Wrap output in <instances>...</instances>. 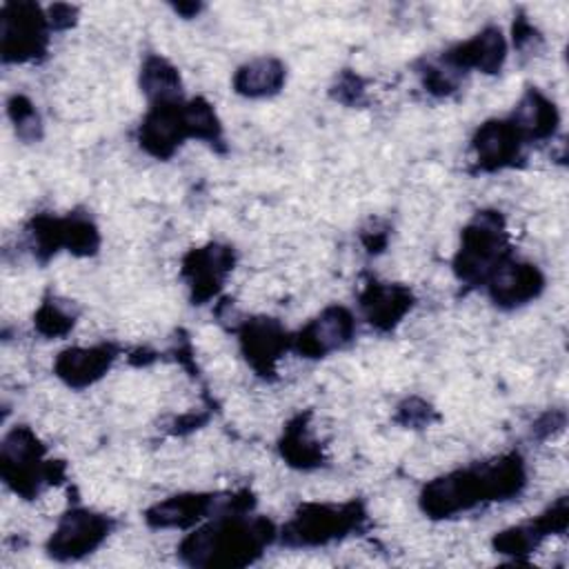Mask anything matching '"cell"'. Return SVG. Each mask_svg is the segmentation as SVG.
<instances>
[{
    "instance_id": "1",
    "label": "cell",
    "mask_w": 569,
    "mask_h": 569,
    "mask_svg": "<svg viewBox=\"0 0 569 569\" xmlns=\"http://www.w3.org/2000/svg\"><path fill=\"white\" fill-rule=\"evenodd\" d=\"M271 540V525L264 520H224L191 533L182 542V553L193 565H244Z\"/></svg>"
},
{
    "instance_id": "2",
    "label": "cell",
    "mask_w": 569,
    "mask_h": 569,
    "mask_svg": "<svg viewBox=\"0 0 569 569\" xmlns=\"http://www.w3.org/2000/svg\"><path fill=\"white\" fill-rule=\"evenodd\" d=\"M500 247L502 231L498 218L482 216L462 236V249L456 262L460 278L482 280L487 273H493L498 269L496 262H500Z\"/></svg>"
},
{
    "instance_id": "3",
    "label": "cell",
    "mask_w": 569,
    "mask_h": 569,
    "mask_svg": "<svg viewBox=\"0 0 569 569\" xmlns=\"http://www.w3.org/2000/svg\"><path fill=\"white\" fill-rule=\"evenodd\" d=\"M356 522V507H305L287 527V538L293 545H322L336 536H342Z\"/></svg>"
},
{
    "instance_id": "4",
    "label": "cell",
    "mask_w": 569,
    "mask_h": 569,
    "mask_svg": "<svg viewBox=\"0 0 569 569\" xmlns=\"http://www.w3.org/2000/svg\"><path fill=\"white\" fill-rule=\"evenodd\" d=\"M184 136H193L187 109L171 100L158 102L140 129V144L153 156H169Z\"/></svg>"
},
{
    "instance_id": "5",
    "label": "cell",
    "mask_w": 569,
    "mask_h": 569,
    "mask_svg": "<svg viewBox=\"0 0 569 569\" xmlns=\"http://www.w3.org/2000/svg\"><path fill=\"white\" fill-rule=\"evenodd\" d=\"M109 522L102 516L89 511H71L62 518L60 527L51 538V553L60 558H76L102 542L107 536Z\"/></svg>"
},
{
    "instance_id": "6",
    "label": "cell",
    "mask_w": 569,
    "mask_h": 569,
    "mask_svg": "<svg viewBox=\"0 0 569 569\" xmlns=\"http://www.w3.org/2000/svg\"><path fill=\"white\" fill-rule=\"evenodd\" d=\"M351 331L353 320L349 311L342 307H331L311 325H307V329L298 338V345L300 351H305L307 356H322L345 345L351 338Z\"/></svg>"
},
{
    "instance_id": "7",
    "label": "cell",
    "mask_w": 569,
    "mask_h": 569,
    "mask_svg": "<svg viewBox=\"0 0 569 569\" xmlns=\"http://www.w3.org/2000/svg\"><path fill=\"white\" fill-rule=\"evenodd\" d=\"M542 289V276L533 264H502L493 271L491 296L500 305H522Z\"/></svg>"
},
{
    "instance_id": "8",
    "label": "cell",
    "mask_w": 569,
    "mask_h": 569,
    "mask_svg": "<svg viewBox=\"0 0 569 569\" xmlns=\"http://www.w3.org/2000/svg\"><path fill=\"white\" fill-rule=\"evenodd\" d=\"M44 31L42 18L36 7L18 4L13 7V16H4V51L7 56L24 58L33 56L40 47Z\"/></svg>"
},
{
    "instance_id": "9",
    "label": "cell",
    "mask_w": 569,
    "mask_h": 569,
    "mask_svg": "<svg viewBox=\"0 0 569 569\" xmlns=\"http://www.w3.org/2000/svg\"><path fill=\"white\" fill-rule=\"evenodd\" d=\"M505 51H507V47H505V38L500 33V29H485L471 42L451 51L447 58L456 67H478V69L491 73L496 69H500V64L505 60Z\"/></svg>"
},
{
    "instance_id": "10",
    "label": "cell",
    "mask_w": 569,
    "mask_h": 569,
    "mask_svg": "<svg viewBox=\"0 0 569 569\" xmlns=\"http://www.w3.org/2000/svg\"><path fill=\"white\" fill-rule=\"evenodd\" d=\"M520 133L511 122H487L476 136L478 160L485 167H500L518 153Z\"/></svg>"
},
{
    "instance_id": "11",
    "label": "cell",
    "mask_w": 569,
    "mask_h": 569,
    "mask_svg": "<svg viewBox=\"0 0 569 569\" xmlns=\"http://www.w3.org/2000/svg\"><path fill=\"white\" fill-rule=\"evenodd\" d=\"M109 347H91V349H69L58 360V373L73 387H82L102 376V371L111 362Z\"/></svg>"
},
{
    "instance_id": "12",
    "label": "cell",
    "mask_w": 569,
    "mask_h": 569,
    "mask_svg": "<svg viewBox=\"0 0 569 569\" xmlns=\"http://www.w3.org/2000/svg\"><path fill=\"white\" fill-rule=\"evenodd\" d=\"M511 124L518 129L520 136L547 138L558 124V113L545 96H540L538 91H529L518 104Z\"/></svg>"
},
{
    "instance_id": "13",
    "label": "cell",
    "mask_w": 569,
    "mask_h": 569,
    "mask_svg": "<svg viewBox=\"0 0 569 569\" xmlns=\"http://www.w3.org/2000/svg\"><path fill=\"white\" fill-rule=\"evenodd\" d=\"M231 267V253L229 249L209 247L204 251H193L187 258V273L191 276L193 289L200 298L216 291L222 273Z\"/></svg>"
},
{
    "instance_id": "14",
    "label": "cell",
    "mask_w": 569,
    "mask_h": 569,
    "mask_svg": "<svg viewBox=\"0 0 569 569\" xmlns=\"http://www.w3.org/2000/svg\"><path fill=\"white\" fill-rule=\"evenodd\" d=\"M411 305V296L407 289L400 287H385L376 284L362 296V307L371 325L391 327Z\"/></svg>"
},
{
    "instance_id": "15",
    "label": "cell",
    "mask_w": 569,
    "mask_h": 569,
    "mask_svg": "<svg viewBox=\"0 0 569 569\" xmlns=\"http://www.w3.org/2000/svg\"><path fill=\"white\" fill-rule=\"evenodd\" d=\"M242 340H244L247 358H251V362L262 371L278 358L280 349L284 347V333L271 320L251 322Z\"/></svg>"
},
{
    "instance_id": "16",
    "label": "cell",
    "mask_w": 569,
    "mask_h": 569,
    "mask_svg": "<svg viewBox=\"0 0 569 569\" xmlns=\"http://www.w3.org/2000/svg\"><path fill=\"white\" fill-rule=\"evenodd\" d=\"M284 80V69L273 58H260L244 64L236 76V89L244 96H269L280 89Z\"/></svg>"
},
{
    "instance_id": "17",
    "label": "cell",
    "mask_w": 569,
    "mask_h": 569,
    "mask_svg": "<svg viewBox=\"0 0 569 569\" xmlns=\"http://www.w3.org/2000/svg\"><path fill=\"white\" fill-rule=\"evenodd\" d=\"M207 496H176L149 511V522L158 527H184L207 513Z\"/></svg>"
},
{
    "instance_id": "18",
    "label": "cell",
    "mask_w": 569,
    "mask_h": 569,
    "mask_svg": "<svg viewBox=\"0 0 569 569\" xmlns=\"http://www.w3.org/2000/svg\"><path fill=\"white\" fill-rule=\"evenodd\" d=\"M142 87L158 102H167L171 96H176L180 80H178V73L164 60L151 58L142 71Z\"/></svg>"
},
{
    "instance_id": "19",
    "label": "cell",
    "mask_w": 569,
    "mask_h": 569,
    "mask_svg": "<svg viewBox=\"0 0 569 569\" xmlns=\"http://www.w3.org/2000/svg\"><path fill=\"white\" fill-rule=\"evenodd\" d=\"M71 318L67 313H62L58 307L53 305H47L40 316H38V327L49 333V336H58V333H64L69 327H71Z\"/></svg>"
}]
</instances>
